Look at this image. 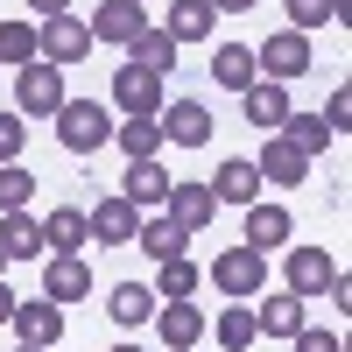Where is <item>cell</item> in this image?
<instances>
[{"mask_svg": "<svg viewBox=\"0 0 352 352\" xmlns=\"http://www.w3.org/2000/svg\"><path fill=\"white\" fill-rule=\"evenodd\" d=\"M240 106H247V127H261V134H282V120L296 113L289 106V85H268V78H254L240 92Z\"/></svg>", "mask_w": 352, "mask_h": 352, "instance_id": "5bb4252c", "label": "cell"}, {"mask_svg": "<svg viewBox=\"0 0 352 352\" xmlns=\"http://www.w3.org/2000/svg\"><path fill=\"white\" fill-rule=\"evenodd\" d=\"M310 64H317V56H310V36H296V28H275V36L254 50V71L268 78V85H289V78H303Z\"/></svg>", "mask_w": 352, "mask_h": 352, "instance_id": "5b68a950", "label": "cell"}, {"mask_svg": "<svg viewBox=\"0 0 352 352\" xmlns=\"http://www.w3.org/2000/svg\"><path fill=\"white\" fill-rule=\"evenodd\" d=\"M212 289L219 296H268V254H254V247L212 254Z\"/></svg>", "mask_w": 352, "mask_h": 352, "instance_id": "3957f363", "label": "cell"}, {"mask_svg": "<svg viewBox=\"0 0 352 352\" xmlns=\"http://www.w3.org/2000/svg\"><path fill=\"white\" fill-rule=\"evenodd\" d=\"M212 197H219V204H261V169H254L247 155H226V162L212 169Z\"/></svg>", "mask_w": 352, "mask_h": 352, "instance_id": "ffe728a7", "label": "cell"}, {"mask_svg": "<svg viewBox=\"0 0 352 352\" xmlns=\"http://www.w3.org/2000/svg\"><path fill=\"white\" fill-rule=\"evenodd\" d=\"M36 64V21H0V71Z\"/></svg>", "mask_w": 352, "mask_h": 352, "instance_id": "d6a6232c", "label": "cell"}, {"mask_svg": "<svg viewBox=\"0 0 352 352\" xmlns=\"http://www.w3.org/2000/svg\"><path fill=\"white\" fill-rule=\"evenodd\" d=\"M338 282V261L324 254V247H289V296H324V289Z\"/></svg>", "mask_w": 352, "mask_h": 352, "instance_id": "30bf717a", "label": "cell"}, {"mask_svg": "<svg viewBox=\"0 0 352 352\" xmlns=\"http://www.w3.org/2000/svg\"><path fill=\"white\" fill-rule=\"evenodd\" d=\"M8 324H14V338H21V345H43V352H50L56 338H64V310H56L50 296H21Z\"/></svg>", "mask_w": 352, "mask_h": 352, "instance_id": "9c48e42d", "label": "cell"}, {"mask_svg": "<svg viewBox=\"0 0 352 352\" xmlns=\"http://www.w3.org/2000/svg\"><path fill=\"white\" fill-rule=\"evenodd\" d=\"M162 212H169V219H176V226H184L190 240H197V232L212 226L219 197H212V184H169V204H162Z\"/></svg>", "mask_w": 352, "mask_h": 352, "instance_id": "9a60e30c", "label": "cell"}, {"mask_svg": "<svg viewBox=\"0 0 352 352\" xmlns=\"http://www.w3.org/2000/svg\"><path fill=\"white\" fill-rule=\"evenodd\" d=\"M134 247H141V254H148L155 268H162V261H184V247H190V232L176 226L169 212H155V219H141V226H134Z\"/></svg>", "mask_w": 352, "mask_h": 352, "instance_id": "d6986e66", "label": "cell"}, {"mask_svg": "<svg viewBox=\"0 0 352 352\" xmlns=\"http://www.w3.org/2000/svg\"><path fill=\"white\" fill-rule=\"evenodd\" d=\"M212 338H219V352H247L261 331H254V310L247 303H226L219 310V324H212Z\"/></svg>", "mask_w": 352, "mask_h": 352, "instance_id": "f546056e", "label": "cell"}, {"mask_svg": "<svg viewBox=\"0 0 352 352\" xmlns=\"http://www.w3.org/2000/svg\"><path fill=\"white\" fill-rule=\"evenodd\" d=\"M155 127H162V141H176V148H204V141H212V106L204 99H169L155 113Z\"/></svg>", "mask_w": 352, "mask_h": 352, "instance_id": "52a82bcc", "label": "cell"}, {"mask_svg": "<svg viewBox=\"0 0 352 352\" xmlns=\"http://www.w3.org/2000/svg\"><path fill=\"white\" fill-rule=\"evenodd\" d=\"M169 184H176V176L148 155V162H127V176H120V197L134 204V212H162V204H169Z\"/></svg>", "mask_w": 352, "mask_h": 352, "instance_id": "8fae6325", "label": "cell"}, {"mask_svg": "<svg viewBox=\"0 0 352 352\" xmlns=\"http://www.w3.org/2000/svg\"><path fill=\"white\" fill-rule=\"evenodd\" d=\"M261 71H254V50L247 43H219L212 50V85H226V92H247Z\"/></svg>", "mask_w": 352, "mask_h": 352, "instance_id": "83f0119b", "label": "cell"}, {"mask_svg": "<svg viewBox=\"0 0 352 352\" xmlns=\"http://www.w3.org/2000/svg\"><path fill=\"white\" fill-rule=\"evenodd\" d=\"M85 28H92V43H120V50H127L141 28H148V14H141V0H106Z\"/></svg>", "mask_w": 352, "mask_h": 352, "instance_id": "e0dca14e", "label": "cell"}, {"mask_svg": "<svg viewBox=\"0 0 352 352\" xmlns=\"http://www.w3.org/2000/svg\"><path fill=\"white\" fill-rule=\"evenodd\" d=\"M113 141H120L127 162H148V155L162 148V127H155V120H113Z\"/></svg>", "mask_w": 352, "mask_h": 352, "instance_id": "4dcf8cb0", "label": "cell"}, {"mask_svg": "<svg viewBox=\"0 0 352 352\" xmlns=\"http://www.w3.org/2000/svg\"><path fill=\"white\" fill-rule=\"evenodd\" d=\"M254 169H261V184H303V176H310V155H296L282 134H268V148L254 155Z\"/></svg>", "mask_w": 352, "mask_h": 352, "instance_id": "603a6c76", "label": "cell"}, {"mask_svg": "<svg viewBox=\"0 0 352 352\" xmlns=\"http://www.w3.org/2000/svg\"><path fill=\"white\" fill-rule=\"evenodd\" d=\"M28 8H36V14L50 21V14H71V0H28Z\"/></svg>", "mask_w": 352, "mask_h": 352, "instance_id": "f35d334b", "label": "cell"}, {"mask_svg": "<svg viewBox=\"0 0 352 352\" xmlns=\"http://www.w3.org/2000/svg\"><path fill=\"white\" fill-rule=\"evenodd\" d=\"M106 317H113V324H148V317H155V289L148 282H113L106 289Z\"/></svg>", "mask_w": 352, "mask_h": 352, "instance_id": "7402d4cb", "label": "cell"}, {"mask_svg": "<svg viewBox=\"0 0 352 352\" xmlns=\"http://www.w3.org/2000/svg\"><path fill=\"white\" fill-rule=\"evenodd\" d=\"M0 268H8V254H0Z\"/></svg>", "mask_w": 352, "mask_h": 352, "instance_id": "7bdbcfd3", "label": "cell"}, {"mask_svg": "<svg viewBox=\"0 0 352 352\" xmlns=\"http://www.w3.org/2000/svg\"><path fill=\"white\" fill-rule=\"evenodd\" d=\"M289 232H296L289 204H247V240H240V247H254V254H275V247H289Z\"/></svg>", "mask_w": 352, "mask_h": 352, "instance_id": "2e32d148", "label": "cell"}, {"mask_svg": "<svg viewBox=\"0 0 352 352\" xmlns=\"http://www.w3.org/2000/svg\"><path fill=\"white\" fill-rule=\"evenodd\" d=\"M141 8H148V0H141Z\"/></svg>", "mask_w": 352, "mask_h": 352, "instance_id": "ee69618b", "label": "cell"}, {"mask_svg": "<svg viewBox=\"0 0 352 352\" xmlns=\"http://www.w3.org/2000/svg\"><path fill=\"white\" fill-rule=\"evenodd\" d=\"M212 14H247V8H261V0H204Z\"/></svg>", "mask_w": 352, "mask_h": 352, "instance_id": "74e56055", "label": "cell"}, {"mask_svg": "<svg viewBox=\"0 0 352 352\" xmlns=\"http://www.w3.org/2000/svg\"><path fill=\"white\" fill-rule=\"evenodd\" d=\"M28 197H36V176L21 162H0V212H28Z\"/></svg>", "mask_w": 352, "mask_h": 352, "instance_id": "836d02e7", "label": "cell"}, {"mask_svg": "<svg viewBox=\"0 0 352 352\" xmlns=\"http://www.w3.org/2000/svg\"><path fill=\"white\" fill-rule=\"evenodd\" d=\"M155 338H162V352H197L204 345V310L197 303H155Z\"/></svg>", "mask_w": 352, "mask_h": 352, "instance_id": "ba28073f", "label": "cell"}, {"mask_svg": "<svg viewBox=\"0 0 352 352\" xmlns=\"http://www.w3.org/2000/svg\"><path fill=\"white\" fill-rule=\"evenodd\" d=\"M85 226H92V240H99V247H127V240H134V226H141V212H134L120 190H113V197H99L92 212H85Z\"/></svg>", "mask_w": 352, "mask_h": 352, "instance_id": "4fadbf2b", "label": "cell"}, {"mask_svg": "<svg viewBox=\"0 0 352 352\" xmlns=\"http://www.w3.org/2000/svg\"><path fill=\"white\" fill-rule=\"evenodd\" d=\"M14 303H21V296H14L8 282H0V324H8V317H14Z\"/></svg>", "mask_w": 352, "mask_h": 352, "instance_id": "ab89813d", "label": "cell"}, {"mask_svg": "<svg viewBox=\"0 0 352 352\" xmlns=\"http://www.w3.org/2000/svg\"><path fill=\"white\" fill-rule=\"evenodd\" d=\"M127 64H134V71H155V78H169V71H176V43H169L162 28L148 21V28H141V36L127 43Z\"/></svg>", "mask_w": 352, "mask_h": 352, "instance_id": "4316f807", "label": "cell"}, {"mask_svg": "<svg viewBox=\"0 0 352 352\" xmlns=\"http://www.w3.org/2000/svg\"><path fill=\"white\" fill-rule=\"evenodd\" d=\"M56 141H64L71 155H99L106 141H113V106H99V99H64V106H56Z\"/></svg>", "mask_w": 352, "mask_h": 352, "instance_id": "6da1fadb", "label": "cell"}, {"mask_svg": "<svg viewBox=\"0 0 352 352\" xmlns=\"http://www.w3.org/2000/svg\"><path fill=\"white\" fill-rule=\"evenodd\" d=\"M14 352H43V345H14Z\"/></svg>", "mask_w": 352, "mask_h": 352, "instance_id": "b9f144b4", "label": "cell"}, {"mask_svg": "<svg viewBox=\"0 0 352 352\" xmlns=\"http://www.w3.org/2000/svg\"><path fill=\"white\" fill-rule=\"evenodd\" d=\"M113 352H148V345H134V338H120V345H113Z\"/></svg>", "mask_w": 352, "mask_h": 352, "instance_id": "60d3db41", "label": "cell"}, {"mask_svg": "<svg viewBox=\"0 0 352 352\" xmlns=\"http://www.w3.org/2000/svg\"><path fill=\"white\" fill-rule=\"evenodd\" d=\"M21 148H28V120L21 113H0V162H21Z\"/></svg>", "mask_w": 352, "mask_h": 352, "instance_id": "e575fe53", "label": "cell"}, {"mask_svg": "<svg viewBox=\"0 0 352 352\" xmlns=\"http://www.w3.org/2000/svg\"><path fill=\"white\" fill-rule=\"evenodd\" d=\"M317 120H324V127L338 134V127L352 120V92H331V106H324V113H317Z\"/></svg>", "mask_w": 352, "mask_h": 352, "instance_id": "8d00e7d4", "label": "cell"}, {"mask_svg": "<svg viewBox=\"0 0 352 352\" xmlns=\"http://www.w3.org/2000/svg\"><path fill=\"white\" fill-rule=\"evenodd\" d=\"M289 8V28L296 36H317L324 21H345V0H282Z\"/></svg>", "mask_w": 352, "mask_h": 352, "instance_id": "1f68e13d", "label": "cell"}, {"mask_svg": "<svg viewBox=\"0 0 352 352\" xmlns=\"http://www.w3.org/2000/svg\"><path fill=\"white\" fill-rule=\"evenodd\" d=\"M197 289H204V268H197L190 254H184V261H162V268H155V303H190Z\"/></svg>", "mask_w": 352, "mask_h": 352, "instance_id": "484cf974", "label": "cell"}, {"mask_svg": "<svg viewBox=\"0 0 352 352\" xmlns=\"http://www.w3.org/2000/svg\"><path fill=\"white\" fill-rule=\"evenodd\" d=\"M282 141H289L296 155H324L338 134H331L324 120H317V113H289V120H282Z\"/></svg>", "mask_w": 352, "mask_h": 352, "instance_id": "f1b7e54d", "label": "cell"}, {"mask_svg": "<svg viewBox=\"0 0 352 352\" xmlns=\"http://www.w3.org/2000/svg\"><path fill=\"white\" fill-rule=\"evenodd\" d=\"M212 8H204V0H169V21H162V36L176 43V50H184V43H204V36H212Z\"/></svg>", "mask_w": 352, "mask_h": 352, "instance_id": "d4e9b609", "label": "cell"}, {"mask_svg": "<svg viewBox=\"0 0 352 352\" xmlns=\"http://www.w3.org/2000/svg\"><path fill=\"white\" fill-rule=\"evenodd\" d=\"M113 106H120L127 120H155V113L169 106V99H162V78H155V71L120 64V71H113Z\"/></svg>", "mask_w": 352, "mask_h": 352, "instance_id": "8992f818", "label": "cell"}, {"mask_svg": "<svg viewBox=\"0 0 352 352\" xmlns=\"http://www.w3.org/2000/svg\"><path fill=\"white\" fill-rule=\"evenodd\" d=\"M92 247V226H85L78 204H56V212H43V254H85Z\"/></svg>", "mask_w": 352, "mask_h": 352, "instance_id": "ac0fdd59", "label": "cell"}, {"mask_svg": "<svg viewBox=\"0 0 352 352\" xmlns=\"http://www.w3.org/2000/svg\"><path fill=\"white\" fill-rule=\"evenodd\" d=\"M36 56L56 64V71L85 64V56H92V28H85V14H50V21H36Z\"/></svg>", "mask_w": 352, "mask_h": 352, "instance_id": "7a4b0ae2", "label": "cell"}, {"mask_svg": "<svg viewBox=\"0 0 352 352\" xmlns=\"http://www.w3.org/2000/svg\"><path fill=\"white\" fill-rule=\"evenodd\" d=\"M71 92H64V71L56 64H21V85H14V113L21 120H56V106H64Z\"/></svg>", "mask_w": 352, "mask_h": 352, "instance_id": "277c9868", "label": "cell"}, {"mask_svg": "<svg viewBox=\"0 0 352 352\" xmlns=\"http://www.w3.org/2000/svg\"><path fill=\"white\" fill-rule=\"evenodd\" d=\"M43 296L64 310L78 296H92V268H85V254H50V268H43Z\"/></svg>", "mask_w": 352, "mask_h": 352, "instance_id": "7c38bea8", "label": "cell"}, {"mask_svg": "<svg viewBox=\"0 0 352 352\" xmlns=\"http://www.w3.org/2000/svg\"><path fill=\"white\" fill-rule=\"evenodd\" d=\"M289 345H296V352H345V338H338V331H310V324L289 338Z\"/></svg>", "mask_w": 352, "mask_h": 352, "instance_id": "d590c367", "label": "cell"}, {"mask_svg": "<svg viewBox=\"0 0 352 352\" xmlns=\"http://www.w3.org/2000/svg\"><path fill=\"white\" fill-rule=\"evenodd\" d=\"M0 254L8 261H43V219L36 212H8L0 219Z\"/></svg>", "mask_w": 352, "mask_h": 352, "instance_id": "cb8c5ba5", "label": "cell"}, {"mask_svg": "<svg viewBox=\"0 0 352 352\" xmlns=\"http://www.w3.org/2000/svg\"><path fill=\"white\" fill-rule=\"evenodd\" d=\"M254 331L261 338H296L303 331V296H289V289L282 296H261L254 303Z\"/></svg>", "mask_w": 352, "mask_h": 352, "instance_id": "44dd1931", "label": "cell"}]
</instances>
